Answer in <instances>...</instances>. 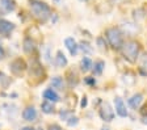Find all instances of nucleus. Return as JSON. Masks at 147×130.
<instances>
[{"label":"nucleus","instance_id":"obj_31","mask_svg":"<svg viewBox=\"0 0 147 130\" xmlns=\"http://www.w3.org/2000/svg\"><path fill=\"white\" fill-rule=\"evenodd\" d=\"M22 130H34V129H32V127H24Z\"/></svg>","mask_w":147,"mask_h":130},{"label":"nucleus","instance_id":"obj_5","mask_svg":"<svg viewBox=\"0 0 147 130\" xmlns=\"http://www.w3.org/2000/svg\"><path fill=\"white\" fill-rule=\"evenodd\" d=\"M100 117L101 120H104L105 122H110L114 118V110L112 108L109 102H104L100 109Z\"/></svg>","mask_w":147,"mask_h":130},{"label":"nucleus","instance_id":"obj_18","mask_svg":"<svg viewBox=\"0 0 147 130\" xmlns=\"http://www.w3.org/2000/svg\"><path fill=\"white\" fill-rule=\"evenodd\" d=\"M80 67H82L83 71H89L92 68V61L88 58V57H84V58L82 59V62H80Z\"/></svg>","mask_w":147,"mask_h":130},{"label":"nucleus","instance_id":"obj_32","mask_svg":"<svg viewBox=\"0 0 147 130\" xmlns=\"http://www.w3.org/2000/svg\"><path fill=\"white\" fill-rule=\"evenodd\" d=\"M142 122H143V124H147V117H144V120L142 121Z\"/></svg>","mask_w":147,"mask_h":130},{"label":"nucleus","instance_id":"obj_8","mask_svg":"<svg viewBox=\"0 0 147 130\" xmlns=\"http://www.w3.org/2000/svg\"><path fill=\"white\" fill-rule=\"evenodd\" d=\"M22 117H24L25 121H29V122H33L37 118V110L34 109V106H28V108L24 109L22 112Z\"/></svg>","mask_w":147,"mask_h":130},{"label":"nucleus","instance_id":"obj_4","mask_svg":"<svg viewBox=\"0 0 147 130\" xmlns=\"http://www.w3.org/2000/svg\"><path fill=\"white\" fill-rule=\"evenodd\" d=\"M9 68H11V72H12L13 75L20 76V75H22L24 74V71L26 70V63H25L24 59L17 58V59H15V61L11 63Z\"/></svg>","mask_w":147,"mask_h":130},{"label":"nucleus","instance_id":"obj_27","mask_svg":"<svg viewBox=\"0 0 147 130\" xmlns=\"http://www.w3.org/2000/svg\"><path fill=\"white\" fill-rule=\"evenodd\" d=\"M141 115L143 116V117H147V104H144L143 108L141 109Z\"/></svg>","mask_w":147,"mask_h":130},{"label":"nucleus","instance_id":"obj_11","mask_svg":"<svg viewBox=\"0 0 147 130\" xmlns=\"http://www.w3.org/2000/svg\"><path fill=\"white\" fill-rule=\"evenodd\" d=\"M0 5H1V8H3L4 11H7V12H12L16 8L15 0H0Z\"/></svg>","mask_w":147,"mask_h":130},{"label":"nucleus","instance_id":"obj_6","mask_svg":"<svg viewBox=\"0 0 147 130\" xmlns=\"http://www.w3.org/2000/svg\"><path fill=\"white\" fill-rule=\"evenodd\" d=\"M13 30H15V24H12L11 21H7V20H0V34L8 37Z\"/></svg>","mask_w":147,"mask_h":130},{"label":"nucleus","instance_id":"obj_35","mask_svg":"<svg viewBox=\"0 0 147 130\" xmlns=\"http://www.w3.org/2000/svg\"><path fill=\"white\" fill-rule=\"evenodd\" d=\"M82 1H84V0H82Z\"/></svg>","mask_w":147,"mask_h":130},{"label":"nucleus","instance_id":"obj_30","mask_svg":"<svg viewBox=\"0 0 147 130\" xmlns=\"http://www.w3.org/2000/svg\"><path fill=\"white\" fill-rule=\"evenodd\" d=\"M3 57H4V50L1 49V46H0V59L3 58Z\"/></svg>","mask_w":147,"mask_h":130},{"label":"nucleus","instance_id":"obj_17","mask_svg":"<svg viewBox=\"0 0 147 130\" xmlns=\"http://www.w3.org/2000/svg\"><path fill=\"white\" fill-rule=\"evenodd\" d=\"M139 71L142 75L147 76V54H144L141 59H139Z\"/></svg>","mask_w":147,"mask_h":130},{"label":"nucleus","instance_id":"obj_25","mask_svg":"<svg viewBox=\"0 0 147 130\" xmlns=\"http://www.w3.org/2000/svg\"><path fill=\"white\" fill-rule=\"evenodd\" d=\"M97 45H98V49H100V50H104V47H105L104 38H102V37H98L97 38Z\"/></svg>","mask_w":147,"mask_h":130},{"label":"nucleus","instance_id":"obj_26","mask_svg":"<svg viewBox=\"0 0 147 130\" xmlns=\"http://www.w3.org/2000/svg\"><path fill=\"white\" fill-rule=\"evenodd\" d=\"M86 83H87V84H95V83H96L95 77H91V76L86 77Z\"/></svg>","mask_w":147,"mask_h":130},{"label":"nucleus","instance_id":"obj_13","mask_svg":"<svg viewBox=\"0 0 147 130\" xmlns=\"http://www.w3.org/2000/svg\"><path fill=\"white\" fill-rule=\"evenodd\" d=\"M55 65L61 68L67 66V58H66V55H64L62 51H58V53H57V57H55Z\"/></svg>","mask_w":147,"mask_h":130},{"label":"nucleus","instance_id":"obj_20","mask_svg":"<svg viewBox=\"0 0 147 130\" xmlns=\"http://www.w3.org/2000/svg\"><path fill=\"white\" fill-rule=\"evenodd\" d=\"M79 47H80V50H82L84 54H92L93 53V49H92V46L89 45L88 42H80Z\"/></svg>","mask_w":147,"mask_h":130},{"label":"nucleus","instance_id":"obj_3","mask_svg":"<svg viewBox=\"0 0 147 130\" xmlns=\"http://www.w3.org/2000/svg\"><path fill=\"white\" fill-rule=\"evenodd\" d=\"M107 38L113 49H121L123 45L122 33L118 28H109L107 30Z\"/></svg>","mask_w":147,"mask_h":130},{"label":"nucleus","instance_id":"obj_16","mask_svg":"<svg viewBox=\"0 0 147 130\" xmlns=\"http://www.w3.org/2000/svg\"><path fill=\"white\" fill-rule=\"evenodd\" d=\"M41 109H42V112L46 113V115H51V113H54V105H53L51 101H47V100L41 104Z\"/></svg>","mask_w":147,"mask_h":130},{"label":"nucleus","instance_id":"obj_21","mask_svg":"<svg viewBox=\"0 0 147 130\" xmlns=\"http://www.w3.org/2000/svg\"><path fill=\"white\" fill-rule=\"evenodd\" d=\"M9 84H11V77H8L3 72H0V86L3 87V88H7Z\"/></svg>","mask_w":147,"mask_h":130},{"label":"nucleus","instance_id":"obj_34","mask_svg":"<svg viewBox=\"0 0 147 130\" xmlns=\"http://www.w3.org/2000/svg\"><path fill=\"white\" fill-rule=\"evenodd\" d=\"M34 130H42V129H41V127H38V129H34Z\"/></svg>","mask_w":147,"mask_h":130},{"label":"nucleus","instance_id":"obj_15","mask_svg":"<svg viewBox=\"0 0 147 130\" xmlns=\"http://www.w3.org/2000/svg\"><path fill=\"white\" fill-rule=\"evenodd\" d=\"M51 87L53 88H57V90H59V91H63L64 90V80L61 76H54L51 79Z\"/></svg>","mask_w":147,"mask_h":130},{"label":"nucleus","instance_id":"obj_14","mask_svg":"<svg viewBox=\"0 0 147 130\" xmlns=\"http://www.w3.org/2000/svg\"><path fill=\"white\" fill-rule=\"evenodd\" d=\"M34 49H36V43H34V41L32 40V38H25L24 40V51L26 54H30L34 51Z\"/></svg>","mask_w":147,"mask_h":130},{"label":"nucleus","instance_id":"obj_2","mask_svg":"<svg viewBox=\"0 0 147 130\" xmlns=\"http://www.w3.org/2000/svg\"><path fill=\"white\" fill-rule=\"evenodd\" d=\"M30 8L34 17H37L38 20H42V21L47 20L50 17V15H51L49 5L46 3H43V1H33Z\"/></svg>","mask_w":147,"mask_h":130},{"label":"nucleus","instance_id":"obj_24","mask_svg":"<svg viewBox=\"0 0 147 130\" xmlns=\"http://www.w3.org/2000/svg\"><path fill=\"white\" fill-rule=\"evenodd\" d=\"M71 115H72V112H71V110L70 112H63V110L61 112V117L63 118V120H66V121L71 117Z\"/></svg>","mask_w":147,"mask_h":130},{"label":"nucleus","instance_id":"obj_9","mask_svg":"<svg viewBox=\"0 0 147 130\" xmlns=\"http://www.w3.org/2000/svg\"><path fill=\"white\" fill-rule=\"evenodd\" d=\"M64 45H66V47H67L68 51L71 53V55H75V54L78 53L79 46H78V43L75 42V40H74L72 37L66 38V40H64Z\"/></svg>","mask_w":147,"mask_h":130},{"label":"nucleus","instance_id":"obj_28","mask_svg":"<svg viewBox=\"0 0 147 130\" xmlns=\"http://www.w3.org/2000/svg\"><path fill=\"white\" fill-rule=\"evenodd\" d=\"M49 130H62V129H61V126H59V125L53 124V125H50V126H49Z\"/></svg>","mask_w":147,"mask_h":130},{"label":"nucleus","instance_id":"obj_29","mask_svg":"<svg viewBox=\"0 0 147 130\" xmlns=\"http://www.w3.org/2000/svg\"><path fill=\"white\" fill-rule=\"evenodd\" d=\"M87 104H88V100H87V97L84 96V97L82 99V104H80V105H82V108H86Z\"/></svg>","mask_w":147,"mask_h":130},{"label":"nucleus","instance_id":"obj_22","mask_svg":"<svg viewBox=\"0 0 147 130\" xmlns=\"http://www.w3.org/2000/svg\"><path fill=\"white\" fill-rule=\"evenodd\" d=\"M104 67H105V63L102 62V61H97V62L95 63V74L100 75L101 72H102V70H104Z\"/></svg>","mask_w":147,"mask_h":130},{"label":"nucleus","instance_id":"obj_23","mask_svg":"<svg viewBox=\"0 0 147 130\" xmlns=\"http://www.w3.org/2000/svg\"><path fill=\"white\" fill-rule=\"evenodd\" d=\"M78 122H79V120H78L76 117H70L67 120V124H68V126H76L78 125Z\"/></svg>","mask_w":147,"mask_h":130},{"label":"nucleus","instance_id":"obj_33","mask_svg":"<svg viewBox=\"0 0 147 130\" xmlns=\"http://www.w3.org/2000/svg\"><path fill=\"white\" fill-rule=\"evenodd\" d=\"M101 130H110V129H109V127H105V126H104V127H102V129H101Z\"/></svg>","mask_w":147,"mask_h":130},{"label":"nucleus","instance_id":"obj_10","mask_svg":"<svg viewBox=\"0 0 147 130\" xmlns=\"http://www.w3.org/2000/svg\"><path fill=\"white\" fill-rule=\"evenodd\" d=\"M43 97H45L47 101H51V102H57L61 100L58 96V93L55 92V91H53L51 88H49V90H46L45 92H43Z\"/></svg>","mask_w":147,"mask_h":130},{"label":"nucleus","instance_id":"obj_1","mask_svg":"<svg viewBox=\"0 0 147 130\" xmlns=\"http://www.w3.org/2000/svg\"><path fill=\"white\" fill-rule=\"evenodd\" d=\"M139 54V43L137 41H127L122 45V55L126 61L134 63Z\"/></svg>","mask_w":147,"mask_h":130},{"label":"nucleus","instance_id":"obj_12","mask_svg":"<svg viewBox=\"0 0 147 130\" xmlns=\"http://www.w3.org/2000/svg\"><path fill=\"white\" fill-rule=\"evenodd\" d=\"M142 101H143V96H142V93H137V95H134L131 99L129 100V104H130V106H131L133 109H137L138 106L141 105Z\"/></svg>","mask_w":147,"mask_h":130},{"label":"nucleus","instance_id":"obj_19","mask_svg":"<svg viewBox=\"0 0 147 130\" xmlns=\"http://www.w3.org/2000/svg\"><path fill=\"white\" fill-rule=\"evenodd\" d=\"M123 29H125L126 33H130V34H134L137 32H139V28H138L135 24H130V22H126L123 24Z\"/></svg>","mask_w":147,"mask_h":130},{"label":"nucleus","instance_id":"obj_7","mask_svg":"<svg viewBox=\"0 0 147 130\" xmlns=\"http://www.w3.org/2000/svg\"><path fill=\"white\" fill-rule=\"evenodd\" d=\"M114 106H116V112L119 117H126L127 116V109H126V105L123 104L121 97H114Z\"/></svg>","mask_w":147,"mask_h":130}]
</instances>
